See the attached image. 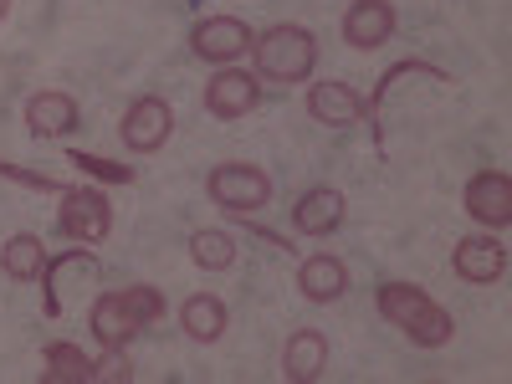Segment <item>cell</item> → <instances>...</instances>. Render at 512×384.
Segmentation results:
<instances>
[{"label": "cell", "instance_id": "15", "mask_svg": "<svg viewBox=\"0 0 512 384\" xmlns=\"http://www.w3.org/2000/svg\"><path fill=\"white\" fill-rule=\"evenodd\" d=\"M26 128L36 139H62L77 128V98L72 93H31L26 98Z\"/></svg>", "mask_w": 512, "mask_h": 384}, {"label": "cell", "instance_id": "20", "mask_svg": "<svg viewBox=\"0 0 512 384\" xmlns=\"http://www.w3.org/2000/svg\"><path fill=\"white\" fill-rule=\"evenodd\" d=\"M190 262L200 272H231L236 267V241L226 231H195L190 236Z\"/></svg>", "mask_w": 512, "mask_h": 384}, {"label": "cell", "instance_id": "7", "mask_svg": "<svg viewBox=\"0 0 512 384\" xmlns=\"http://www.w3.org/2000/svg\"><path fill=\"white\" fill-rule=\"evenodd\" d=\"M461 205H466V216H472L477 226L507 231L512 226V180L502 175V169H477V175L466 180V190H461Z\"/></svg>", "mask_w": 512, "mask_h": 384}, {"label": "cell", "instance_id": "21", "mask_svg": "<svg viewBox=\"0 0 512 384\" xmlns=\"http://www.w3.org/2000/svg\"><path fill=\"white\" fill-rule=\"evenodd\" d=\"M67 164H77L82 175L108 180V185H134V164H113V159H103V154H82V149H72Z\"/></svg>", "mask_w": 512, "mask_h": 384}, {"label": "cell", "instance_id": "8", "mask_svg": "<svg viewBox=\"0 0 512 384\" xmlns=\"http://www.w3.org/2000/svg\"><path fill=\"white\" fill-rule=\"evenodd\" d=\"M256 103H262V77L246 67H221L216 77L205 82V113L210 118H246Z\"/></svg>", "mask_w": 512, "mask_h": 384}, {"label": "cell", "instance_id": "14", "mask_svg": "<svg viewBox=\"0 0 512 384\" xmlns=\"http://www.w3.org/2000/svg\"><path fill=\"white\" fill-rule=\"evenodd\" d=\"M282 374L292 384H313L328 374V338L318 328H297L287 338V349H282Z\"/></svg>", "mask_w": 512, "mask_h": 384}, {"label": "cell", "instance_id": "22", "mask_svg": "<svg viewBox=\"0 0 512 384\" xmlns=\"http://www.w3.org/2000/svg\"><path fill=\"white\" fill-rule=\"evenodd\" d=\"M0 180H16V185H26V190H36V195H62V190H67L57 175H41V169H21V164H11V159H0Z\"/></svg>", "mask_w": 512, "mask_h": 384}, {"label": "cell", "instance_id": "19", "mask_svg": "<svg viewBox=\"0 0 512 384\" xmlns=\"http://www.w3.org/2000/svg\"><path fill=\"white\" fill-rule=\"evenodd\" d=\"M41 384H93V359L77 344H47L41 349Z\"/></svg>", "mask_w": 512, "mask_h": 384}, {"label": "cell", "instance_id": "17", "mask_svg": "<svg viewBox=\"0 0 512 384\" xmlns=\"http://www.w3.org/2000/svg\"><path fill=\"white\" fill-rule=\"evenodd\" d=\"M0 272L11 282H41L47 272V246L36 231H16L11 241H0Z\"/></svg>", "mask_w": 512, "mask_h": 384}, {"label": "cell", "instance_id": "18", "mask_svg": "<svg viewBox=\"0 0 512 384\" xmlns=\"http://www.w3.org/2000/svg\"><path fill=\"white\" fill-rule=\"evenodd\" d=\"M180 328L195 338V344H216V338L226 333V303H221L216 292H195V297H185Z\"/></svg>", "mask_w": 512, "mask_h": 384}, {"label": "cell", "instance_id": "5", "mask_svg": "<svg viewBox=\"0 0 512 384\" xmlns=\"http://www.w3.org/2000/svg\"><path fill=\"white\" fill-rule=\"evenodd\" d=\"M169 134H175V108H169L164 98H154V93L134 98L128 113H123V123H118L123 149H134V154H159L169 144Z\"/></svg>", "mask_w": 512, "mask_h": 384}, {"label": "cell", "instance_id": "6", "mask_svg": "<svg viewBox=\"0 0 512 384\" xmlns=\"http://www.w3.org/2000/svg\"><path fill=\"white\" fill-rule=\"evenodd\" d=\"M251 36H256V31H251L241 16H205V21H195V31H190V52H195L200 62L231 67L236 57L251 52Z\"/></svg>", "mask_w": 512, "mask_h": 384}, {"label": "cell", "instance_id": "13", "mask_svg": "<svg viewBox=\"0 0 512 384\" xmlns=\"http://www.w3.org/2000/svg\"><path fill=\"white\" fill-rule=\"evenodd\" d=\"M344 190H333V185H313L303 200L292 205V226L303 231V236H333L338 226H344Z\"/></svg>", "mask_w": 512, "mask_h": 384}, {"label": "cell", "instance_id": "3", "mask_svg": "<svg viewBox=\"0 0 512 384\" xmlns=\"http://www.w3.org/2000/svg\"><path fill=\"white\" fill-rule=\"evenodd\" d=\"M205 195L216 200L231 216H256V210L272 205V175L262 164H246V159H226L205 175Z\"/></svg>", "mask_w": 512, "mask_h": 384}, {"label": "cell", "instance_id": "25", "mask_svg": "<svg viewBox=\"0 0 512 384\" xmlns=\"http://www.w3.org/2000/svg\"><path fill=\"white\" fill-rule=\"evenodd\" d=\"M11 16V0H0V21H6Z\"/></svg>", "mask_w": 512, "mask_h": 384}, {"label": "cell", "instance_id": "16", "mask_svg": "<svg viewBox=\"0 0 512 384\" xmlns=\"http://www.w3.org/2000/svg\"><path fill=\"white\" fill-rule=\"evenodd\" d=\"M297 287H303L308 303H338V297L349 292V267L338 262V256L318 251V256H308V262L297 267Z\"/></svg>", "mask_w": 512, "mask_h": 384}, {"label": "cell", "instance_id": "23", "mask_svg": "<svg viewBox=\"0 0 512 384\" xmlns=\"http://www.w3.org/2000/svg\"><path fill=\"white\" fill-rule=\"evenodd\" d=\"M123 292H128V303H134V313L144 318V328H154V323L164 318V292H159V287L134 282V287H123Z\"/></svg>", "mask_w": 512, "mask_h": 384}, {"label": "cell", "instance_id": "1", "mask_svg": "<svg viewBox=\"0 0 512 384\" xmlns=\"http://www.w3.org/2000/svg\"><path fill=\"white\" fill-rule=\"evenodd\" d=\"M374 303H379V318L395 323L415 349H446L456 338V318L415 282H384L374 292Z\"/></svg>", "mask_w": 512, "mask_h": 384}, {"label": "cell", "instance_id": "2", "mask_svg": "<svg viewBox=\"0 0 512 384\" xmlns=\"http://www.w3.org/2000/svg\"><path fill=\"white\" fill-rule=\"evenodd\" d=\"M251 57H256V77L267 82H282V88L287 82H308L318 67V36L308 26L277 21L262 36H251Z\"/></svg>", "mask_w": 512, "mask_h": 384}, {"label": "cell", "instance_id": "11", "mask_svg": "<svg viewBox=\"0 0 512 384\" xmlns=\"http://www.w3.org/2000/svg\"><path fill=\"white\" fill-rule=\"evenodd\" d=\"M88 328H93V338H98L103 349H123L128 338H139V333H144V318L134 313V303H128V292L118 287V292H103L98 303H93Z\"/></svg>", "mask_w": 512, "mask_h": 384}, {"label": "cell", "instance_id": "9", "mask_svg": "<svg viewBox=\"0 0 512 384\" xmlns=\"http://www.w3.org/2000/svg\"><path fill=\"white\" fill-rule=\"evenodd\" d=\"M451 272L472 287H492L507 277V246L497 236H461L451 251Z\"/></svg>", "mask_w": 512, "mask_h": 384}, {"label": "cell", "instance_id": "10", "mask_svg": "<svg viewBox=\"0 0 512 384\" xmlns=\"http://www.w3.org/2000/svg\"><path fill=\"white\" fill-rule=\"evenodd\" d=\"M395 26H400V16L390 0H354L344 11V41L354 52H379L395 36Z\"/></svg>", "mask_w": 512, "mask_h": 384}, {"label": "cell", "instance_id": "4", "mask_svg": "<svg viewBox=\"0 0 512 384\" xmlns=\"http://www.w3.org/2000/svg\"><path fill=\"white\" fill-rule=\"evenodd\" d=\"M57 231L77 246H98L113 231V205L103 190L93 185H67L62 190V210H57Z\"/></svg>", "mask_w": 512, "mask_h": 384}, {"label": "cell", "instance_id": "24", "mask_svg": "<svg viewBox=\"0 0 512 384\" xmlns=\"http://www.w3.org/2000/svg\"><path fill=\"white\" fill-rule=\"evenodd\" d=\"M134 379V364H128L123 349H108L103 359H93V384H128Z\"/></svg>", "mask_w": 512, "mask_h": 384}, {"label": "cell", "instance_id": "12", "mask_svg": "<svg viewBox=\"0 0 512 384\" xmlns=\"http://www.w3.org/2000/svg\"><path fill=\"white\" fill-rule=\"evenodd\" d=\"M308 113H313V123H323V128H354V123H364V98L349 88V82H313L308 88Z\"/></svg>", "mask_w": 512, "mask_h": 384}]
</instances>
